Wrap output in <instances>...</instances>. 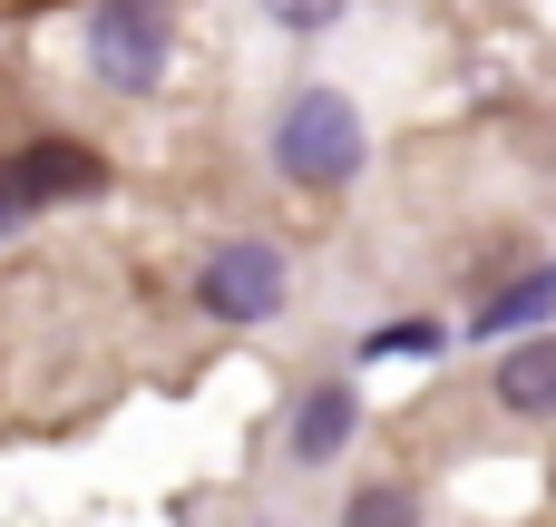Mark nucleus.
<instances>
[{
	"label": "nucleus",
	"instance_id": "8",
	"mask_svg": "<svg viewBox=\"0 0 556 527\" xmlns=\"http://www.w3.org/2000/svg\"><path fill=\"white\" fill-rule=\"evenodd\" d=\"M342 527H420V499H410V489H362Z\"/></svg>",
	"mask_w": 556,
	"mask_h": 527
},
{
	"label": "nucleus",
	"instance_id": "2",
	"mask_svg": "<svg viewBox=\"0 0 556 527\" xmlns=\"http://www.w3.org/2000/svg\"><path fill=\"white\" fill-rule=\"evenodd\" d=\"M166 49H176L166 0H98V10H88V68H98L117 98L156 88V78H166Z\"/></svg>",
	"mask_w": 556,
	"mask_h": 527
},
{
	"label": "nucleus",
	"instance_id": "5",
	"mask_svg": "<svg viewBox=\"0 0 556 527\" xmlns=\"http://www.w3.org/2000/svg\"><path fill=\"white\" fill-rule=\"evenodd\" d=\"M352 430H362V391L352 381H323L293 411V460H332V450H352Z\"/></svg>",
	"mask_w": 556,
	"mask_h": 527
},
{
	"label": "nucleus",
	"instance_id": "6",
	"mask_svg": "<svg viewBox=\"0 0 556 527\" xmlns=\"http://www.w3.org/2000/svg\"><path fill=\"white\" fill-rule=\"evenodd\" d=\"M498 401H508L518 421H556V332L518 342V352L498 362Z\"/></svg>",
	"mask_w": 556,
	"mask_h": 527
},
{
	"label": "nucleus",
	"instance_id": "9",
	"mask_svg": "<svg viewBox=\"0 0 556 527\" xmlns=\"http://www.w3.org/2000/svg\"><path fill=\"white\" fill-rule=\"evenodd\" d=\"M264 10H274L283 29H332V20H342V0H264Z\"/></svg>",
	"mask_w": 556,
	"mask_h": 527
},
{
	"label": "nucleus",
	"instance_id": "3",
	"mask_svg": "<svg viewBox=\"0 0 556 527\" xmlns=\"http://www.w3.org/2000/svg\"><path fill=\"white\" fill-rule=\"evenodd\" d=\"M205 313H225V323H264V313H283V254L264 244V235H235V244H215L205 254Z\"/></svg>",
	"mask_w": 556,
	"mask_h": 527
},
{
	"label": "nucleus",
	"instance_id": "7",
	"mask_svg": "<svg viewBox=\"0 0 556 527\" xmlns=\"http://www.w3.org/2000/svg\"><path fill=\"white\" fill-rule=\"evenodd\" d=\"M547 303H556V284H547V274H538V284H508V293H498V303H489V313H479L469 332H528V323H538Z\"/></svg>",
	"mask_w": 556,
	"mask_h": 527
},
{
	"label": "nucleus",
	"instance_id": "4",
	"mask_svg": "<svg viewBox=\"0 0 556 527\" xmlns=\"http://www.w3.org/2000/svg\"><path fill=\"white\" fill-rule=\"evenodd\" d=\"M98 176H108V166H98L88 147H59V137H49V147H20V156L0 166V196H10V205H59V196H88Z\"/></svg>",
	"mask_w": 556,
	"mask_h": 527
},
{
	"label": "nucleus",
	"instance_id": "1",
	"mask_svg": "<svg viewBox=\"0 0 556 527\" xmlns=\"http://www.w3.org/2000/svg\"><path fill=\"white\" fill-rule=\"evenodd\" d=\"M362 156H371V137H362V108H352L342 88H303V98L274 117V166H283L293 186H352Z\"/></svg>",
	"mask_w": 556,
	"mask_h": 527
}]
</instances>
